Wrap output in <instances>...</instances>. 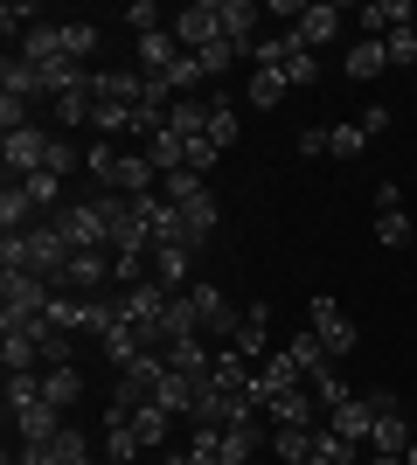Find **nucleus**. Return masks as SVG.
Returning <instances> with one entry per match:
<instances>
[{"instance_id": "nucleus-45", "label": "nucleus", "mask_w": 417, "mask_h": 465, "mask_svg": "<svg viewBox=\"0 0 417 465\" xmlns=\"http://www.w3.org/2000/svg\"><path fill=\"white\" fill-rule=\"evenodd\" d=\"M125 28H133V35H154V28H167V21H160L154 0H133V7H125Z\"/></svg>"}, {"instance_id": "nucleus-10", "label": "nucleus", "mask_w": 417, "mask_h": 465, "mask_svg": "<svg viewBox=\"0 0 417 465\" xmlns=\"http://www.w3.org/2000/svg\"><path fill=\"white\" fill-rule=\"evenodd\" d=\"M230 348H237L243 361H258V354L272 348V306H264V299H251V306H243L237 333H230Z\"/></svg>"}, {"instance_id": "nucleus-48", "label": "nucleus", "mask_w": 417, "mask_h": 465, "mask_svg": "<svg viewBox=\"0 0 417 465\" xmlns=\"http://www.w3.org/2000/svg\"><path fill=\"white\" fill-rule=\"evenodd\" d=\"M403 209V188H397V181H382V188H376V215H397Z\"/></svg>"}, {"instance_id": "nucleus-20", "label": "nucleus", "mask_w": 417, "mask_h": 465, "mask_svg": "<svg viewBox=\"0 0 417 465\" xmlns=\"http://www.w3.org/2000/svg\"><path fill=\"white\" fill-rule=\"evenodd\" d=\"M49 56H70V49H63V21H35V28L21 35V63H49Z\"/></svg>"}, {"instance_id": "nucleus-25", "label": "nucleus", "mask_w": 417, "mask_h": 465, "mask_svg": "<svg viewBox=\"0 0 417 465\" xmlns=\"http://www.w3.org/2000/svg\"><path fill=\"white\" fill-rule=\"evenodd\" d=\"M272 459H278V465H306V459H313V430L272 424Z\"/></svg>"}, {"instance_id": "nucleus-2", "label": "nucleus", "mask_w": 417, "mask_h": 465, "mask_svg": "<svg viewBox=\"0 0 417 465\" xmlns=\"http://www.w3.org/2000/svg\"><path fill=\"white\" fill-rule=\"evenodd\" d=\"M63 236H70V251H112V215H104V194H84V202H63L49 215Z\"/></svg>"}, {"instance_id": "nucleus-26", "label": "nucleus", "mask_w": 417, "mask_h": 465, "mask_svg": "<svg viewBox=\"0 0 417 465\" xmlns=\"http://www.w3.org/2000/svg\"><path fill=\"white\" fill-rule=\"evenodd\" d=\"M382 70H390V49L362 35L355 49H348V77H355V84H369V77H382Z\"/></svg>"}, {"instance_id": "nucleus-42", "label": "nucleus", "mask_w": 417, "mask_h": 465, "mask_svg": "<svg viewBox=\"0 0 417 465\" xmlns=\"http://www.w3.org/2000/svg\"><path fill=\"white\" fill-rule=\"evenodd\" d=\"M382 49H390L397 70H411V63H417V21H411V28H397V35H382Z\"/></svg>"}, {"instance_id": "nucleus-33", "label": "nucleus", "mask_w": 417, "mask_h": 465, "mask_svg": "<svg viewBox=\"0 0 417 465\" xmlns=\"http://www.w3.org/2000/svg\"><path fill=\"white\" fill-rule=\"evenodd\" d=\"M63 49H70V63H91L98 56V21H63Z\"/></svg>"}, {"instance_id": "nucleus-24", "label": "nucleus", "mask_w": 417, "mask_h": 465, "mask_svg": "<svg viewBox=\"0 0 417 465\" xmlns=\"http://www.w3.org/2000/svg\"><path fill=\"white\" fill-rule=\"evenodd\" d=\"M285 91H293V84H285V70H251V84H243V104H251V112H272Z\"/></svg>"}, {"instance_id": "nucleus-8", "label": "nucleus", "mask_w": 417, "mask_h": 465, "mask_svg": "<svg viewBox=\"0 0 417 465\" xmlns=\"http://www.w3.org/2000/svg\"><path fill=\"white\" fill-rule=\"evenodd\" d=\"M91 97L139 112V104H146V77H139V70H91Z\"/></svg>"}, {"instance_id": "nucleus-43", "label": "nucleus", "mask_w": 417, "mask_h": 465, "mask_svg": "<svg viewBox=\"0 0 417 465\" xmlns=\"http://www.w3.org/2000/svg\"><path fill=\"white\" fill-rule=\"evenodd\" d=\"M376 243H390V251H403V243H411V215H376Z\"/></svg>"}, {"instance_id": "nucleus-51", "label": "nucleus", "mask_w": 417, "mask_h": 465, "mask_svg": "<svg viewBox=\"0 0 417 465\" xmlns=\"http://www.w3.org/2000/svg\"><path fill=\"white\" fill-rule=\"evenodd\" d=\"M355 465H403V459H376V451H369V459H355Z\"/></svg>"}, {"instance_id": "nucleus-16", "label": "nucleus", "mask_w": 417, "mask_h": 465, "mask_svg": "<svg viewBox=\"0 0 417 465\" xmlns=\"http://www.w3.org/2000/svg\"><path fill=\"white\" fill-rule=\"evenodd\" d=\"M70 292H104L112 285V251H77L70 257V272H63Z\"/></svg>"}, {"instance_id": "nucleus-29", "label": "nucleus", "mask_w": 417, "mask_h": 465, "mask_svg": "<svg viewBox=\"0 0 417 465\" xmlns=\"http://www.w3.org/2000/svg\"><path fill=\"white\" fill-rule=\"evenodd\" d=\"M21 188H28V202H35V215H56V209H63V174H49V167H42V174H28V181H21Z\"/></svg>"}, {"instance_id": "nucleus-21", "label": "nucleus", "mask_w": 417, "mask_h": 465, "mask_svg": "<svg viewBox=\"0 0 417 465\" xmlns=\"http://www.w3.org/2000/svg\"><path fill=\"white\" fill-rule=\"evenodd\" d=\"M264 445H272V438H264L258 424H230V430H223V465H251Z\"/></svg>"}, {"instance_id": "nucleus-6", "label": "nucleus", "mask_w": 417, "mask_h": 465, "mask_svg": "<svg viewBox=\"0 0 417 465\" xmlns=\"http://www.w3.org/2000/svg\"><path fill=\"white\" fill-rule=\"evenodd\" d=\"M174 42L188 49V56H202L209 42H223V15H216V0H188L174 15Z\"/></svg>"}, {"instance_id": "nucleus-47", "label": "nucleus", "mask_w": 417, "mask_h": 465, "mask_svg": "<svg viewBox=\"0 0 417 465\" xmlns=\"http://www.w3.org/2000/svg\"><path fill=\"white\" fill-rule=\"evenodd\" d=\"M293 146H299V160H327V125H306Z\"/></svg>"}, {"instance_id": "nucleus-15", "label": "nucleus", "mask_w": 417, "mask_h": 465, "mask_svg": "<svg viewBox=\"0 0 417 465\" xmlns=\"http://www.w3.org/2000/svg\"><path fill=\"white\" fill-rule=\"evenodd\" d=\"M154 278L167 292H188V285H195V251H188V243H160V251H154Z\"/></svg>"}, {"instance_id": "nucleus-17", "label": "nucleus", "mask_w": 417, "mask_h": 465, "mask_svg": "<svg viewBox=\"0 0 417 465\" xmlns=\"http://www.w3.org/2000/svg\"><path fill=\"white\" fill-rule=\"evenodd\" d=\"M327 430H341L348 445H369V430H376V403H369V396H348V403L327 417Z\"/></svg>"}, {"instance_id": "nucleus-13", "label": "nucleus", "mask_w": 417, "mask_h": 465, "mask_svg": "<svg viewBox=\"0 0 417 465\" xmlns=\"http://www.w3.org/2000/svg\"><path fill=\"white\" fill-rule=\"evenodd\" d=\"M411 438H417V430L403 424V403L397 410H376V430H369V451H376V459H403Z\"/></svg>"}, {"instance_id": "nucleus-37", "label": "nucleus", "mask_w": 417, "mask_h": 465, "mask_svg": "<svg viewBox=\"0 0 417 465\" xmlns=\"http://www.w3.org/2000/svg\"><path fill=\"white\" fill-rule=\"evenodd\" d=\"M209 139H216L223 153L237 146V104H223V97H216V104H209Z\"/></svg>"}, {"instance_id": "nucleus-1", "label": "nucleus", "mask_w": 417, "mask_h": 465, "mask_svg": "<svg viewBox=\"0 0 417 465\" xmlns=\"http://www.w3.org/2000/svg\"><path fill=\"white\" fill-rule=\"evenodd\" d=\"M56 306V285L35 272H0V327H28Z\"/></svg>"}, {"instance_id": "nucleus-7", "label": "nucleus", "mask_w": 417, "mask_h": 465, "mask_svg": "<svg viewBox=\"0 0 417 465\" xmlns=\"http://www.w3.org/2000/svg\"><path fill=\"white\" fill-rule=\"evenodd\" d=\"M216 15H223V42L251 56V49H258V21H264V7H258V0H216Z\"/></svg>"}, {"instance_id": "nucleus-49", "label": "nucleus", "mask_w": 417, "mask_h": 465, "mask_svg": "<svg viewBox=\"0 0 417 465\" xmlns=\"http://www.w3.org/2000/svg\"><path fill=\"white\" fill-rule=\"evenodd\" d=\"M21 465H63V459H56V445L42 438V445H21Z\"/></svg>"}, {"instance_id": "nucleus-32", "label": "nucleus", "mask_w": 417, "mask_h": 465, "mask_svg": "<svg viewBox=\"0 0 417 465\" xmlns=\"http://www.w3.org/2000/svg\"><path fill=\"white\" fill-rule=\"evenodd\" d=\"M49 445H56V459H63V465H98V451H91V438H84L77 424H63Z\"/></svg>"}, {"instance_id": "nucleus-53", "label": "nucleus", "mask_w": 417, "mask_h": 465, "mask_svg": "<svg viewBox=\"0 0 417 465\" xmlns=\"http://www.w3.org/2000/svg\"><path fill=\"white\" fill-rule=\"evenodd\" d=\"M160 465H181V459H160Z\"/></svg>"}, {"instance_id": "nucleus-9", "label": "nucleus", "mask_w": 417, "mask_h": 465, "mask_svg": "<svg viewBox=\"0 0 417 465\" xmlns=\"http://www.w3.org/2000/svg\"><path fill=\"white\" fill-rule=\"evenodd\" d=\"M264 417H272V424H293V430H313L320 403H313V389H306V382H293V389H278L272 403H264Z\"/></svg>"}, {"instance_id": "nucleus-19", "label": "nucleus", "mask_w": 417, "mask_h": 465, "mask_svg": "<svg viewBox=\"0 0 417 465\" xmlns=\"http://www.w3.org/2000/svg\"><path fill=\"white\" fill-rule=\"evenodd\" d=\"M91 84H77V91H63V97H49V118H56L63 133H77V125H91Z\"/></svg>"}, {"instance_id": "nucleus-35", "label": "nucleus", "mask_w": 417, "mask_h": 465, "mask_svg": "<svg viewBox=\"0 0 417 465\" xmlns=\"http://www.w3.org/2000/svg\"><path fill=\"white\" fill-rule=\"evenodd\" d=\"M306 389H313V403L327 410V417H334V410L348 403V382H341V375H334V361H327V369H320V375H313V382H306Z\"/></svg>"}, {"instance_id": "nucleus-30", "label": "nucleus", "mask_w": 417, "mask_h": 465, "mask_svg": "<svg viewBox=\"0 0 417 465\" xmlns=\"http://www.w3.org/2000/svg\"><path fill=\"white\" fill-rule=\"evenodd\" d=\"M181 465H223V430L195 424V438H188V451H174Z\"/></svg>"}, {"instance_id": "nucleus-34", "label": "nucleus", "mask_w": 417, "mask_h": 465, "mask_svg": "<svg viewBox=\"0 0 417 465\" xmlns=\"http://www.w3.org/2000/svg\"><path fill=\"white\" fill-rule=\"evenodd\" d=\"M0 84H7V97H28V104H35V97H49V91H42V77H35V70H28V63H21V56H7V70H0Z\"/></svg>"}, {"instance_id": "nucleus-52", "label": "nucleus", "mask_w": 417, "mask_h": 465, "mask_svg": "<svg viewBox=\"0 0 417 465\" xmlns=\"http://www.w3.org/2000/svg\"><path fill=\"white\" fill-rule=\"evenodd\" d=\"M403 465H417V438H411V451H403Z\"/></svg>"}, {"instance_id": "nucleus-38", "label": "nucleus", "mask_w": 417, "mask_h": 465, "mask_svg": "<svg viewBox=\"0 0 417 465\" xmlns=\"http://www.w3.org/2000/svg\"><path fill=\"white\" fill-rule=\"evenodd\" d=\"M362 146H369V133H362V125H327V153H334V160H355Z\"/></svg>"}, {"instance_id": "nucleus-28", "label": "nucleus", "mask_w": 417, "mask_h": 465, "mask_svg": "<svg viewBox=\"0 0 417 465\" xmlns=\"http://www.w3.org/2000/svg\"><path fill=\"white\" fill-rule=\"evenodd\" d=\"M42 396H49L56 410H70V403L84 396V375H77V369H42Z\"/></svg>"}, {"instance_id": "nucleus-11", "label": "nucleus", "mask_w": 417, "mask_h": 465, "mask_svg": "<svg viewBox=\"0 0 417 465\" xmlns=\"http://www.w3.org/2000/svg\"><path fill=\"white\" fill-rule=\"evenodd\" d=\"M195 396H202V375L167 369V375L154 382V410H167V417H195Z\"/></svg>"}, {"instance_id": "nucleus-23", "label": "nucleus", "mask_w": 417, "mask_h": 465, "mask_svg": "<svg viewBox=\"0 0 417 465\" xmlns=\"http://www.w3.org/2000/svg\"><path fill=\"white\" fill-rule=\"evenodd\" d=\"M28 223H35V202H28V188H21V181H7V188H0V230L21 236Z\"/></svg>"}, {"instance_id": "nucleus-46", "label": "nucleus", "mask_w": 417, "mask_h": 465, "mask_svg": "<svg viewBox=\"0 0 417 465\" xmlns=\"http://www.w3.org/2000/svg\"><path fill=\"white\" fill-rule=\"evenodd\" d=\"M0 28H7V35H28V28H35V0H7V7H0Z\"/></svg>"}, {"instance_id": "nucleus-44", "label": "nucleus", "mask_w": 417, "mask_h": 465, "mask_svg": "<svg viewBox=\"0 0 417 465\" xmlns=\"http://www.w3.org/2000/svg\"><path fill=\"white\" fill-rule=\"evenodd\" d=\"M21 125H35L28 97H7V91H0V133H21Z\"/></svg>"}, {"instance_id": "nucleus-12", "label": "nucleus", "mask_w": 417, "mask_h": 465, "mask_svg": "<svg viewBox=\"0 0 417 465\" xmlns=\"http://www.w3.org/2000/svg\"><path fill=\"white\" fill-rule=\"evenodd\" d=\"M411 7H403V0H369V7H355V28L369 42H382V35H397V28H411Z\"/></svg>"}, {"instance_id": "nucleus-4", "label": "nucleus", "mask_w": 417, "mask_h": 465, "mask_svg": "<svg viewBox=\"0 0 417 465\" xmlns=\"http://www.w3.org/2000/svg\"><path fill=\"white\" fill-rule=\"evenodd\" d=\"M188 306H195L202 341H209V333H237V320H243V312L230 306V292H223V285H209V278H195V285H188Z\"/></svg>"}, {"instance_id": "nucleus-41", "label": "nucleus", "mask_w": 417, "mask_h": 465, "mask_svg": "<svg viewBox=\"0 0 417 465\" xmlns=\"http://www.w3.org/2000/svg\"><path fill=\"white\" fill-rule=\"evenodd\" d=\"M28 403H49V396H42V375H7V410H28Z\"/></svg>"}, {"instance_id": "nucleus-18", "label": "nucleus", "mask_w": 417, "mask_h": 465, "mask_svg": "<svg viewBox=\"0 0 417 465\" xmlns=\"http://www.w3.org/2000/svg\"><path fill=\"white\" fill-rule=\"evenodd\" d=\"M15 430H21V445H42V438L63 430V410L56 403H28V410H15Z\"/></svg>"}, {"instance_id": "nucleus-31", "label": "nucleus", "mask_w": 417, "mask_h": 465, "mask_svg": "<svg viewBox=\"0 0 417 465\" xmlns=\"http://www.w3.org/2000/svg\"><path fill=\"white\" fill-rule=\"evenodd\" d=\"M112 167H119V146H112V139H91V146H84V174L98 181V194L112 188Z\"/></svg>"}, {"instance_id": "nucleus-27", "label": "nucleus", "mask_w": 417, "mask_h": 465, "mask_svg": "<svg viewBox=\"0 0 417 465\" xmlns=\"http://www.w3.org/2000/svg\"><path fill=\"white\" fill-rule=\"evenodd\" d=\"M125 424H133V438H139V445H146V451H160V445H167V424H174V417H167V410H154V403H146V410H133Z\"/></svg>"}, {"instance_id": "nucleus-50", "label": "nucleus", "mask_w": 417, "mask_h": 465, "mask_svg": "<svg viewBox=\"0 0 417 465\" xmlns=\"http://www.w3.org/2000/svg\"><path fill=\"white\" fill-rule=\"evenodd\" d=\"M355 125H362V133H369V139H376V133H382V125H390V104H369V112H362V118H355Z\"/></svg>"}, {"instance_id": "nucleus-36", "label": "nucleus", "mask_w": 417, "mask_h": 465, "mask_svg": "<svg viewBox=\"0 0 417 465\" xmlns=\"http://www.w3.org/2000/svg\"><path fill=\"white\" fill-rule=\"evenodd\" d=\"M285 84H293V91H306V84H320V56H313V49H299V42H293V49H285Z\"/></svg>"}, {"instance_id": "nucleus-22", "label": "nucleus", "mask_w": 417, "mask_h": 465, "mask_svg": "<svg viewBox=\"0 0 417 465\" xmlns=\"http://www.w3.org/2000/svg\"><path fill=\"white\" fill-rule=\"evenodd\" d=\"M133 459H146V445L133 438V424H125V417H104V465H133Z\"/></svg>"}, {"instance_id": "nucleus-40", "label": "nucleus", "mask_w": 417, "mask_h": 465, "mask_svg": "<svg viewBox=\"0 0 417 465\" xmlns=\"http://www.w3.org/2000/svg\"><path fill=\"white\" fill-rule=\"evenodd\" d=\"M216 160H223V146L202 133V139H188V167H181V174H202V181H209V167H216Z\"/></svg>"}, {"instance_id": "nucleus-14", "label": "nucleus", "mask_w": 417, "mask_h": 465, "mask_svg": "<svg viewBox=\"0 0 417 465\" xmlns=\"http://www.w3.org/2000/svg\"><path fill=\"white\" fill-rule=\"evenodd\" d=\"M181 56H188V49L174 42V28H154V35H139V77H167Z\"/></svg>"}, {"instance_id": "nucleus-39", "label": "nucleus", "mask_w": 417, "mask_h": 465, "mask_svg": "<svg viewBox=\"0 0 417 465\" xmlns=\"http://www.w3.org/2000/svg\"><path fill=\"white\" fill-rule=\"evenodd\" d=\"M237 56H243V49H230V42H209V49H202V77H230V70H237Z\"/></svg>"}, {"instance_id": "nucleus-3", "label": "nucleus", "mask_w": 417, "mask_h": 465, "mask_svg": "<svg viewBox=\"0 0 417 465\" xmlns=\"http://www.w3.org/2000/svg\"><path fill=\"white\" fill-rule=\"evenodd\" d=\"M306 327L320 333V348H327V361H341V354H355V320H348V312H341V299H327V292H320V299H306Z\"/></svg>"}, {"instance_id": "nucleus-5", "label": "nucleus", "mask_w": 417, "mask_h": 465, "mask_svg": "<svg viewBox=\"0 0 417 465\" xmlns=\"http://www.w3.org/2000/svg\"><path fill=\"white\" fill-rule=\"evenodd\" d=\"M341 35H348V15H341L334 0H306V15H299V28H293L299 49H313V56H320V49L341 42Z\"/></svg>"}]
</instances>
